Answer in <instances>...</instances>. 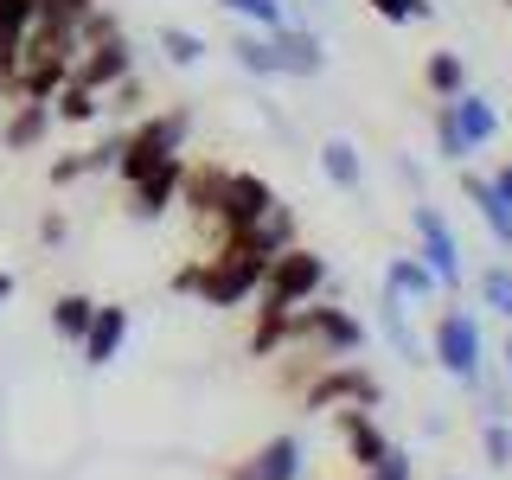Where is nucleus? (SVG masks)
I'll list each match as a JSON object with an SVG mask.
<instances>
[{
  "instance_id": "39448f33",
  "label": "nucleus",
  "mask_w": 512,
  "mask_h": 480,
  "mask_svg": "<svg viewBox=\"0 0 512 480\" xmlns=\"http://www.w3.org/2000/svg\"><path fill=\"white\" fill-rule=\"evenodd\" d=\"M378 410L384 404V384L378 372H365L359 359H327L320 372L301 384V410L308 416H327V410Z\"/></svg>"
},
{
  "instance_id": "c9c22d12",
  "label": "nucleus",
  "mask_w": 512,
  "mask_h": 480,
  "mask_svg": "<svg viewBox=\"0 0 512 480\" xmlns=\"http://www.w3.org/2000/svg\"><path fill=\"white\" fill-rule=\"evenodd\" d=\"M397 180H404L416 199H429V173H423V160H416V154H397Z\"/></svg>"
},
{
  "instance_id": "f704fd0d",
  "label": "nucleus",
  "mask_w": 512,
  "mask_h": 480,
  "mask_svg": "<svg viewBox=\"0 0 512 480\" xmlns=\"http://www.w3.org/2000/svg\"><path fill=\"white\" fill-rule=\"evenodd\" d=\"M77 180H90V154H84V148L64 154V160H52V186H77Z\"/></svg>"
},
{
  "instance_id": "9d476101",
  "label": "nucleus",
  "mask_w": 512,
  "mask_h": 480,
  "mask_svg": "<svg viewBox=\"0 0 512 480\" xmlns=\"http://www.w3.org/2000/svg\"><path fill=\"white\" fill-rule=\"evenodd\" d=\"M327 416H333V429H340V442H346V461H352L359 474H378L384 461L397 455V442L378 429L372 410H352V404H346V410H327Z\"/></svg>"
},
{
  "instance_id": "6ab92c4d",
  "label": "nucleus",
  "mask_w": 512,
  "mask_h": 480,
  "mask_svg": "<svg viewBox=\"0 0 512 480\" xmlns=\"http://www.w3.org/2000/svg\"><path fill=\"white\" fill-rule=\"evenodd\" d=\"M224 180H231V167H218V160H199V167H186L180 180V205L199 224H218V205H224Z\"/></svg>"
},
{
  "instance_id": "7ed1b4c3",
  "label": "nucleus",
  "mask_w": 512,
  "mask_h": 480,
  "mask_svg": "<svg viewBox=\"0 0 512 480\" xmlns=\"http://www.w3.org/2000/svg\"><path fill=\"white\" fill-rule=\"evenodd\" d=\"M186 141H192V109H186V103L154 109V116H135V128H122V160H116V173L135 186L141 173L160 167V160H180Z\"/></svg>"
},
{
  "instance_id": "5701e85b",
  "label": "nucleus",
  "mask_w": 512,
  "mask_h": 480,
  "mask_svg": "<svg viewBox=\"0 0 512 480\" xmlns=\"http://www.w3.org/2000/svg\"><path fill=\"white\" fill-rule=\"evenodd\" d=\"M423 90L436 96V103H455V96L468 90V64H461L455 45H436V52L423 58Z\"/></svg>"
},
{
  "instance_id": "f03ea898",
  "label": "nucleus",
  "mask_w": 512,
  "mask_h": 480,
  "mask_svg": "<svg viewBox=\"0 0 512 480\" xmlns=\"http://www.w3.org/2000/svg\"><path fill=\"white\" fill-rule=\"evenodd\" d=\"M365 340H372V327L340 301H301L288 314V346L314 352V359H359Z\"/></svg>"
},
{
  "instance_id": "72a5a7b5",
  "label": "nucleus",
  "mask_w": 512,
  "mask_h": 480,
  "mask_svg": "<svg viewBox=\"0 0 512 480\" xmlns=\"http://www.w3.org/2000/svg\"><path fill=\"white\" fill-rule=\"evenodd\" d=\"M141 77H122V84H109L103 90V109H116V116H141Z\"/></svg>"
},
{
  "instance_id": "aec40b11",
  "label": "nucleus",
  "mask_w": 512,
  "mask_h": 480,
  "mask_svg": "<svg viewBox=\"0 0 512 480\" xmlns=\"http://www.w3.org/2000/svg\"><path fill=\"white\" fill-rule=\"evenodd\" d=\"M378 288H391V295H397V301H410V308H416V301H436V295H442L436 269H429L416 250L391 256V263H384V282H378Z\"/></svg>"
},
{
  "instance_id": "473e14b6",
  "label": "nucleus",
  "mask_w": 512,
  "mask_h": 480,
  "mask_svg": "<svg viewBox=\"0 0 512 480\" xmlns=\"http://www.w3.org/2000/svg\"><path fill=\"white\" fill-rule=\"evenodd\" d=\"M365 7H372L378 20H391V26H423V20H436V0H365Z\"/></svg>"
},
{
  "instance_id": "79ce46f5",
  "label": "nucleus",
  "mask_w": 512,
  "mask_h": 480,
  "mask_svg": "<svg viewBox=\"0 0 512 480\" xmlns=\"http://www.w3.org/2000/svg\"><path fill=\"white\" fill-rule=\"evenodd\" d=\"M13 288H20V282H13L7 269H0V308H7V301H13Z\"/></svg>"
},
{
  "instance_id": "7c9ffc66",
  "label": "nucleus",
  "mask_w": 512,
  "mask_h": 480,
  "mask_svg": "<svg viewBox=\"0 0 512 480\" xmlns=\"http://www.w3.org/2000/svg\"><path fill=\"white\" fill-rule=\"evenodd\" d=\"M480 455H487L493 474L512 468V423H506V416H487V423H480Z\"/></svg>"
},
{
  "instance_id": "2f4dec72",
  "label": "nucleus",
  "mask_w": 512,
  "mask_h": 480,
  "mask_svg": "<svg viewBox=\"0 0 512 480\" xmlns=\"http://www.w3.org/2000/svg\"><path fill=\"white\" fill-rule=\"evenodd\" d=\"M468 141H461V128H455V109L436 103V160H448V167H468Z\"/></svg>"
},
{
  "instance_id": "1a4fd4ad",
  "label": "nucleus",
  "mask_w": 512,
  "mask_h": 480,
  "mask_svg": "<svg viewBox=\"0 0 512 480\" xmlns=\"http://www.w3.org/2000/svg\"><path fill=\"white\" fill-rule=\"evenodd\" d=\"M282 192L263 180V173H244V167H231V180H224V205H218V237H237V231H250L256 218L276 205Z\"/></svg>"
},
{
  "instance_id": "58836bf2",
  "label": "nucleus",
  "mask_w": 512,
  "mask_h": 480,
  "mask_svg": "<svg viewBox=\"0 0 512 480\" xmlns=\"http://www.w3.org/2000/svg\"><path fill=\"white\" fill-rule=\"evenodd\" d=\"M308 13L320 20V13H333V0H288V20H308Z\"/></svg>"
},
{
  "instance_id": "c03bdc74",
  "label": "nucleus",
  "mask_w": 512,
  "mask_h": 480,
  "mask_svg": "<svg viewBox=\"0 0 512 480\" xmlns=\"http://www.w3.org/2000/svg\"><path fill=\"white\" fill-rule=\"evenodd\" d=\"M448 480H455V474H448Z\"/></svg>"
},
{
  "instance_id": "e433bc0d",
  "label": "nucleus",
  "mask_w": 512,
  "mask_h": 480,
  "mask_svg": "<svg viewBox=\"0 0 512 480\" xmlns=\"http://www.w3.org/2000/svg\"><path fill=\"white\" fill-rule=\"evenodd\" d=\"M64 237H71V218H64V212H45V218H39V244H45V250H58Z\"/></svg>"
},
{
  "instance_id": "a211bd4d",
  "label": "nucleus",
  "mask_w": 512,
  "mask_h": 480,
  "mask_svg": "<svg viewBox=\"0 0 512 480\" xmlns=\"http://www.w3.org/2000/svg\"><path fill=\"white\" fill-rule=\"evenodd\" d=\"M224 244H244L250 256H282L288 244H301V237H295V205H288V199H276V205H269L263 218L250 224V231L224 237Z\"/></svg>"
},
{
  "instance_id": "4c0bfd02",
  "label": "nucleus",
  "mask_w": 512,
  "mask_h": 480,
  "mask_svg": "<svg viewBox=\"0 0 512 480\" xmlns=\"http://www.w3.org/2000/svg\"><path fill=\"white\" fill-rule=\"evenodd\" d=\"M359 480H410V455H404V448H397V455L384 461L378 474H359Z\"/></svg>"
},
{
  "instance_id": "ea45409f",
  "label": "nucleus",
  "mask_w": 512,
  "mask_h": 480,
  "mask_svg": "<svg viewBox=\"0 0 512 480\" xmlns=\"http://www.w3.org/2000/svg\"><path fill=\"white\" fill-rule=\"evenodd\" d=\"M487 180H493V192H500V199L512 205V154H506V160H500V167H493V173H487Z\"/></svg>"
},
{
  "instance_id": "f8f14e48",
  "label": "nucleus",
  "mask_w": 512,
  "mask_h": 480,
  "mask_svg": "<svg viewBox=\"0 0 512 480\" xmlns=\"http://www.w3.org/2000/svg\"><path fill=\"white\" fill-rule=\"evenodd\" d=\"M180 180H186V154L180 160H160L154 173H141V180L128 186V218H135V224L167 218L173 205H180Z\"/></svg>"
},
{
  "instance_id": "4468645a",
  "label": "nucleus",
  "mask_w": 512,
  "mask_h": 480,
  "mask_svg": "<svg viewBox=\"0 0 512 480\" xmlns=\"http://www.w3.org/2000/svg\"><path fill=\"white\" fill-rule=\"evenodd\" d=\"M372 327L384 333V346H391L404 365H429V346H423V333H416V320H410V301H397L391 288H378V301H372Z\"/></svg>"
},
{
  "instance_id": "ddd939ff",
  "label": "nucleus",
  "mask_w": 512,
  "mask_h": 480,
  "mask_svg": "<svg viewBox=\"0 0 512 480\" xmlns=\"http://www.w3.org/2000/svg\"><path fill=\"white\" fill-rule=\"evenodd\" d=\"M269 39H276V64H282V77H301V84H308V77L327 71V39H320L308 20H288V26L269 32Z\"/></svg>"
},
{
  "instance_id": "bb28decb",
  "label": "nucleus",
  "mask_w": 512,
  "mask_h": 480,
  "mask_svg": "<svg viewBox=\"0 0 512 480\" xmlns=\"http://www.w3.org/2000/svg\"><path fill=\"white\" fill-rule=\"evenodd\" d=\"M154 45H160V58H167V64H180V71L205 64V52H212V45H205L192 26H160V32H154Z\"/></svg>"
},
{
  "instance_id": "b1692460",
  "label": "nucleus",
  "mask_w": 512,
  "mask_h": 480,
  "mask_svg": "<svg viewBox=\"0 0 512 480\" xmlns=\"http://www.w3.org/2000/svg\"><path fill=\"white\" fill-rule=\"evenodd\" d=\"M288 314L282 301H263L256 295V327H250V359H276V352H288Z\"/></svg>"
},
{
  "instance_id": "dca6fc26",
  "label": "nucleus",
  "mask_w": 512,
  "mask_h": 480,
  "mask_svg": "<svg viewBox=\"0 0 512 480\" xmlns=\"http://www.w3.org/2000/svg\"><path fill=\"white\" fill-rule=\"evenodd\" d=\"M122 346H128V308H122V301H96L84 340H77L84 365H109V359H122Z\"/></svg>"
},
{
  "instance_id": "423d86ee",
  "label": "nucleus",
  "mask_w": 512,
  "mask_h": 480,
  "mask_svg": "<svg viewBox=\"0 0 512 480\" xmlns=\"http://www.w3.org/2000/svg\"><path fill=\"white\" fill-rule=\"evenodd\" d=\"M327 282H333L327 256L308 250V244H288L282 256H269L263 288H256V295H263V301H282V308H301V301H320V295H327Z\"/></svg>"
},
{
  "instance_id": "f257e3e1",
  "label": "nucleus",
  "mask_w": 512,
  "mask_h": 480,
  "mask_svg": "<svg viewBox=\"0 0 512 480\" xmlns=\"http://www.w3.org/2000/svg\"><path fill=\"white\" fill-rule=\"evenodd\" d=\"M423 346H429V365H442L461 391H474V384L487 378V327H480V314L461 308V301L455 308H436Z\"/></svg>"
},
{
  "instance_id": "c85d7f7f",
  "label": "nucleus",
  "mask_w": 512,
  "mask_h": 480,
  "mask_svg": "<svg viewBox=\"0 0 512 480\" xmlns=\"http://www.w3.org/2000/svg\"><path fill=\"white\" fill-rule=\"evenodd\" d=\"M480 308L500 314L506 327H512V256H500V263L480 269Z\"/></svg>"
},
{
  "instance_id": "9b49d317",
  "label": "nucleus",
  "mask_w": 512,
  "mask_h": 480,
  "mask_svg": "<svg viewBox=\"0 0 512 480\" xmlns=\"http://www.w3.org/2000/svg\"><path fill=\"white\" fill-rule=\"evenodd\" d=\"M71 77L84 90H96V96H103L109 84H122V77H135V45H128V32H109V39L84 45V52L71 58Z\"/></svg>"
},
{
  "instance_id": "6e6552de",
  "label": "nucleus",
  "mask_w": 512,
  "mask_h": 480,
  "mask_svg": "<svg viewBox=\"0 0 512 480\" xmlns=\"http://www.w3.org/2000/svg\"><path fill=\"white\" fill-rule=\"evenodd\" d=\"M301 474H308V442H301L295 429H282V436L256 442L244 461H231L224 480H301Z\"/></svg>"
},
{
  "instance_id": "0eeeda50",
  "label": "nucleus",
  "mask_w": 512,
  "mask_h": 480,
  "mask_svg": "<svg viewBox=\"0 0 512 480\" xmlns=\"http://www.w3.org/2000/svg\"><path fill=\"white\" fill-rule=\"evenodd\" d=\"M410 237H416L410 250L423 256L429 269H436L442 295H448V288H461V269H468V256H461V237H455V224L442 218L436 199H410Z\"/></svg>"
},
{
  "instance_id": "2eb2a0df",
  "label": "nucleus",
  "mask_w": 512,
  "mask_h": 480,
  "mask_svg": "<svg viewBox=\"0 0 512 480\" xmlns=\"http://www.w3.org/2000/svg\"><path fill=\"white\" fill-rule=\"evenodd\" d=\"M461 199H468V205H474V218L487 224L493 250H500V256H512V205L500 199V192H493V180H487V173H468V167H461Z\"/></svg>"
},
{
  "instance_id": "c756f323",
  "label": "nucleus",
  "mask_w": 512,
  "mask_h": 480,
  "mask_svg": "<svg viewBox=\"0 0 512 480\" xmlns=\"http://www.w3.org/2000/svg\"><path fill=\"white\" fill-rule=\"evenodd\" d=\"M224 13H237L244 26H256V32H276V26H288V0H218Z\"/></svg>"
},
{
  "instance_id": "37998d69",
  "label": "nucleus",
  "mask_w": 512,
  "mask_h": 480,
  "mask_svg": "<svg viewBox=\"0 0 512 480\" xmlns=\"http://www.w3.org/2000/svg\"><path fill=\"white\" fill-rule=\"evenodd\" d=\"M506 7H512V0H506Z\"/></svg>"
},
{
  "instance_id": "cd10ccee",
  "label": "nucleus",
  "mask_w": 512,
  "mask_h": 480,
  "mask_svg": "<svg viewBox=\"0 0 512 480\" xmlns=\"http://www.w3.org/2000/svg\"><path fill=\"white\" fill-rule=\"evenodd\" d=\"M90 314H96V301L71 288V295H58V301H52V333H58L64 346H77V340H84V327H90Z\"/></svg>"
},
{
  "instance_id": "a878e982",
  "label": "nucleus",
  "mask_w": 512,
  "mask_h": 480,
  "mask_svg": "<svg viewBox=\"0 0 512 480\" xmlns=\"http://www.w3.org/2000/svg\"><path fill=\"white\" fill-rule=\"evenodd\" d=\"M103 116V96L96 90H84L77 77H64L58 84V96H52V122H71V128H84V122H96Z\"/></svg>"
},
{
  "instance_id": "20e7f679",
  "label": "nucleus",
  "mask_w": 512,
  "mask_h": 480,
  "mask_svg": "<svg viewBox=\"0 0 512 480\" xmlns=\"http://www.w3.org/2000/svg\"><path fill=\"white\" fill-rule=\"evenodd\" d=\"M263 269H269V256H250L244 244H218L212 256H199L192 295L205 308H244V301H256V288H263Z\"/></svg>"
},
{
  "instance_id": "393cba45",
  "label": "nucleus",
  "mask_w": 512,
  "mask_h": 480,
  "mask_svg": "<svg viewBox=\"0 0 512 480\" xmlns=\"http://www.w3.org/2000/svg\"><path fill=\"white\" fill-rule=\"evenodd\" d=\"M231 58H237V71H250L256 84H269V77H282V64H276V39L269 32H256V26H244L231 39Z\"/></svg>"
},
{
  "instance_id": "f3484780",
  "label": "nucleus",
  "mask_w": 512,
  "mask_h": 480,
  "mask_svg": "<svg viewBox=\"0 0 512 480\" xmlns=\"http://www.w3.org/2000/svg\"><path fill=\"white\" fill-rule=\"evenodd\" d=\"M448 109H455V128H461V141H468L474 154L500 141V103H493L487 90H474V84H468V90H461Z\"/></svg>"
},
{
  "instance_id": "4be33fe9",
  "label": "nucleus",
  "mask_w": 512,
  "mask_h": 480,
  "mask_svg": "<svg viewBox=\"0 0 512 480\" xmlns=\"http://www.w3.org/2000/svg\"><path fill=\"white\" fill-rule=\"evenodd\" d=\"M52 135V103H13L7 128H0V141H7V154H32L39 141Z\"/></svg>"
},
{
  "instance_id": "412c9836",
  "label": "nucleus",
  "mask_w": 512,
  "mask_h": 480,
  "mask_svg": "<svg viewBox=\"0 0 512 480\" xmlns=\"http://www.w3.org/2000/svg\"><path fill=\"white\" fill-rule=\"evenodd\" d=\"M314 160H320V173H327V186H333V192H359V186H365V154H359V141L327 135Z\"/></svg>"
},
{
  "instance_id": "a19ab883",
  "label": "nucleus",
  "mask_w": 512,
  "mask_h": 480,
  "mask_svg": "<svg viewBox=\"0 0 512 480\" xmlns=\"http://www.w3.org/2000/svg\"><path fill=\"white\" fill-rule=\"evenodd\" d=\"M500 365H506V384H512V327H506V340H500Z\"/></svg>"
}]
</instances>
